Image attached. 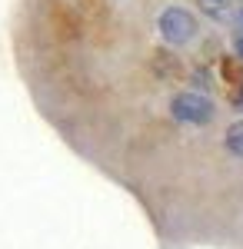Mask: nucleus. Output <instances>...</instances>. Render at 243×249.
<instances>
[{
	"mask_svg": "<svg viewBox=\"0 0 243 249\" xmlns=\"http://www.w3.org/2000/svg\"><path fill=\"white\" fill-rule=\"evenodd\" d=\"M157 27H160V37L173 43V47H183L190 40L197 37V17L183 10V7H167L160 20H157Z\"/></svg>",
	"mask_w": 243,
	"mask_h": 249,
	"instance_id": "nucleus-1",
	"label": "nucleus"
},
{
	"mask_svg": "<svg viewBox=\"0 0 243 249\" xmlns=\"http://www.w3.org/2000/svg\"><path fill=\"white\" fill-rule=\"evenodd\" d=\"M170 113L180 123H206L213 116V103L197 90H183V93H177L170 100Z\"/></svg>",
	"mask_w": 243,
	"mask_h": 249,
	"instance_id": "nucleus-2",
	"label": "nucleus"
},
{
	"mask_svg": "<svg viewBox=\"0 0 243 249\" xmlns=\"http://www.w3.org/2000/svg\"><path fill=\"white\" fill-rule=\"evenodd\" d=\"M200 3V10H203L206 17L213 20H230L240 7H237V0H197Z\"/></svg>",
	"mask_w": 243,
	"mask_h": 249,
	"instance_id": "nucleus-3",
	"label": "nucleus"
},
{
	"mask_svg": "<svg viewBox=\"0 0 243 249\" xmlns=\"http://www.w3.org/2000/svg\"><path fill=\"white\" fill-rule=\"evenodd\" d=\"M220 77L230 87H243V60L240 57H223L220 60Z\"/></svg>",
	"mask_w": 243,
	"mask_h": 249,
	"instance_id": "nucleus-4",
	"label": "nucleus"
},
{
	"mask_svg": "<svg viewBox=\"0 0 243 249\" xmlns=\"http://www.w3.org/2000/svg\"><path fill=\"white\" fill-rule=\"evenodd\" d=\"M226 150H230L233 156H243V120L226 130Z\"/></svg>",
	"mask_w": 243,
	"mask_h": 249,
	"instance_id": "nucleus-5",
	"label": "nucleus"
},
{
	"mask_svg": "<svg viewBox=\"0 0 243 249\" xmlns=\"http://www.w3.org/2000/svg\"><path fill=\"white\" fill-rule=\"evenodd\" d=\"M240 20H243V17H240Z\"/></svg>",
	"mask_w": 243,
	"mask_h": 249,
	"instance_id": "nucleus-6",
	"label": "nucleus"
}]
</instances>
